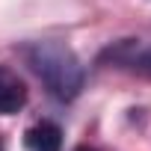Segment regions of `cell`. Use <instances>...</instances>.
Returning a JSON list of instances; mask_svg holds the SVG:
<instances>
[{
	"mask_svg": "<svg viewBox=\"0 0 151 151\" xmlns=\"http://www.w3.org/2000/svg\"><path fill=\"white\" fill-rule=\"evenodd\" d=\"M27 104V86L18 74L0 65V116H15Z\"/></svg>",
	"mask_w": 151,
	"mask_h": 151,
	"instance_id": "2",
	"label": "cell"
},
{
	"mask_svg": "<svg viewBox=\"0 0 151 151\" xmlns=\"http://www.w3.org/2000/svg\"><path fill=\"white\" fill-rule=\"evenodd\" d=\"M27 65L39 74V80L56 101H71L83 89V65L68 45L62 42H30L21 47Z\"/></svg>",
	"mask_w": 151,
	"mask_h": 151,
	"instance_id": "1",
	"label": "cell"
},
{
	"mask_svg": "<svg viewBox=\"0 0 151 151\" xmlns=\"http://www.w3.org/2000/svg\"><path fill=\"white\" fill-rule=\"evenodd\" d=\"M74 151H98V148H92V145H77Z\"/></svg>",
	"mask_w": 151,
	"mask_h": 151,
	"instance_id": "5",
	"label": "cell"
},
{
	"mask_svg": "<svg viewBox=\"0 0 151 151\" xmlns=\"http://www.w3.org/2000/svg\"><path fill=\"white\" fill-rule=\"evenodd\" d=\"M127 62L136 65V68H142V71H151V47L148 50H139V53H130Z\"/></svg>",
	"mask_w": 151,
	"mask_h": 151,
	"instance_id": "4",
	"label": "cell"
},
{
	"mask_svg": "<svg viewBox=\"0 0 151 151\" xmlns=\"http://www.w3.org/2000/svg\"><path fill=\"white\" fill-rule=\"evenodd\" d=\"M27 148L30 151H62V130L53 122H39L27 130Z\"/></svg>",
	"mask_w": 151,
	"mask_h": 151,
	"instance_id": "3",
	"label": "cell"
},
{
	"mask_svg": "<svg viewBox=\"0 0 151 151\" xmlns=\"http://www.w3.org/2000/svg\"><path fill=\"white\" fill-rule=\"evenodd\" d=\"M0 151H3V142H0Z\"/></svg>",
	"mask_w": 151,
	"mask_h": 151,
	"instance_id": "6",
	"label": "cell"
}]
</instances>
